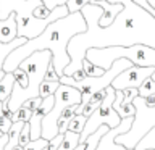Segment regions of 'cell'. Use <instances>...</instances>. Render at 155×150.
<instances>
[{
	"label": "cell",
	"instance_id": "cell-1",
	"mask_svg": "<svg viewBox=\"0 0 155 150\" xmlns=\"http://www.w3.org/2000/svg\"><path fill=\"white\" fill-rule=\"evenodd\" d=\"M108 3H121L123 8L108 26H99L102 8L87 3L79 11L86 19V31L74 34L66 45L70 63L63 74L71 76L82 68L86 50L104 47H129L136 44L155 48V18L133 0H107Z\"/></svg>",
	"mask_w": 155,
	"mask_h": 150
},
{
	"label": "cell",
	"instance_id": "cell-2",
	"mask_svg": "<svg viewBox=\"0 0 155 150\" xmlns=\"http://www.w3.org/2000/svg\"><path fill=\"white\" fill-rule=\"evenodd\" d=\"M86 19L81 11L68 13L66 16L52 21L44 31L34 39H28L24 44L16 47L5 58L2 70L5 73H12L15 68L19 66L26 57L39 50L52 52V66L58 76H63V70L70 63V55L66 52V45L74 34L86 31Z\"/></svg>",
	"mask_w": 155,
	"mask_h": 150
},
{
	"label": "cell",
	"instance_id": "cell-3",
	"mask_svg": "<svg viewBox=\"0 0 155 150\" xmlns=\"http://www.w3.org/2000/svg\"><path fill=\"white\" fill-rule=\"evenodd\" d=\"M41 0H0V19H5L10 13H15L18 37L34 39L52 21L68 15L66 5L55 7L47 18L34 16V8L41 5Z\"/></svg>",
	"mask_w": 155,
	"mask_h": 150
},
{
	"label": "cell",
	"instance_id": "cell-4",
	"mask_svg": "<svg viewBox=\"0 0 155 150\" xmlns=\"http://www.w3.org/2000/svg\"><path fill=\"white\" fill-rule=\"evenodd\" d=\"M84 58L94 65L108 70L116 58H126L136 66H155V48L136 44L129 47H104L86 50Z\"/></svg>",
	"mask_w": 155,
	"mask_h": 150
},
{
	"label": "cell",
	"instance_id": "cell-5",
	"mask_svg": "<svg viewBox=\"0 0 155 150\" xmlns=\"http://www.w3.org/2000/svg\"><path fill=\"white\" fill-rule=\"evenodd\" d=\"M76 103H81V92L76 87L60 82V86L53 92V106L41 121V137L45 140H50L53 135H57L58 134L57 123L61 111L66 106H71Z\"/></svg>",
	"mask_w": 155,
	"mask_h": 150
},
{
	"label": "cell",
	"instance_id": "cell-6",
	"mask_svg": "<svg viewBox=\"0 0 155 150\" xmlns=\"http://www.w3.org/2000/svg\"><path fill=\"white\" fill-rule=\"evenodd\" d=\"M131 103L134 105L136 113L133 118V124L131 128L123 134H118L115 137V142L123 145L126 150L134 148L136 144L140 140V137L147 132L149 129H152L155 126V105L147 106L142 97H134Z\"/></svg>",
	"mask_w": 155,
	"mask_h": 150
},
{
	"label": "cell",
	"instance_id": "cell-7",
	"mask_svg": "<svg viewBox=\"0 0 155 150\" xmlns=\"http://www.w3.org/2000/svg\"><path fill=\"white\" fill-rule=\"evenodd\" d=\"M113 100H115V89L111 86L105 87V97L102 99L99 106L91 113L89 118H87L86 124H84V129H82L81 134H79V142H84L87 135L91 132H94V131L102 124H107L110 129L116 128V126L120 124L121 118L113 108Z\"/></svg>",
	"mask_w": 155,
	"mask_h": 150
},
{
	"label": "cell",
	"instance_id": "cell-8",
	"mask_svg": "<svg viewBox=\"0 0 155 150\" xmlns=\"http://www.w3.org/2000/svg\"><path fill=\"white\" fill-rule=\"evenodd\" d=\"M155 70V66H136L131 65L129 68H126L120 73L118 76L111 81V87L115 90H124V89H137L142 82L150 77L152 71Z\"/></svg>",
	"mask_w": 155,
	"mask_h": 150
},
{
	"label": "cell",
	"instance_id": "cell-9",
	"mask_svg": "<svg viewBox=\"0 0 155 150\" xmlns=\"http://www.w3.org/2000/svg\"><path fill=\"white\" fill-rule=\"evenodd\" d=\"M133 118H134V116L121 118L120 124L116 126V128L108 129V132H107L104 137L100 139V142L97 144V147H95L94 150H126L123 145H120V144H116V142H115V137H116L118 134L126 132V131L131 128V124H133Z\"/></svg>",
	"mask_w": 155,
	"mask_h": 150
},
{
	"label": "cell",
	"instance_id": "cell-10",
	"mask_svg": "<svg viewBox=\"0 0 155 150\" xmlns=\"http://www.w3.org/2000/svg\"><path fill=\"white\" fill-rule=\"evenodd\" d=\"M89 3H94V5H99L102 8V15L99 18V26L105 28L115 19V16L121 11L123 5L121 3H108L107 0H91Z\"/></svg>",
	"mask_w": 155,
	"mask_h": 150
},
{
	"label": "cell",
	"instance_id": "cell-11",
	"mask_svg": "<svg viewBox=\"0 0 155 150\" xmlns=\"http://www.w3.org/2000/svg\"><path fill=\"white\" fill-rule=\"evenodd\" d=\"M16 37V19H15V13H10L5 19H0V42L7 44Z\"/></svg>",
	"mask_w": 155,
	"mask_h": 150
},
{
	"label": "cell",
	"instance_id": "cell-12",
	"mask_svg": "<svg viewBox=\"0 0 155 150\" xmlns=\"http://www.w3.org/2000/svg\"><path fill=\"white\" fill-rule=\"evenodd\" d=\"M13 84H15L13 73H5V76L0 79V102H7L10 99L12 90H13Z\"/></svg>",
	"mask_w": 155,
	"mask_h": 150
},
{
	"label": "cell",
	"instance_id": "cell-13",
	"mask_svg": "<svg viewBox=\"0 0 155 150\" xmlns=\"http://www.w3.org/2000/svg\"><path fill=\"white\" fill-rule=\"evenodd\" d=\"M26 41H28L26 37H16V39H13L12 42H7V44L0 42V70H2V66L5 63V58L8 57V53L12 50H15L16 47H19L21 44H24Z\"/></svg>",
	"mask_w": 155,
	"mask_h": 150
},
{
	"label": "cell",
	"instance_id": "cell-14",
	"mask_svg": "<svg viewBox=\"0 0 155 150\" xmlns=\"http://www.w3.org/2000/svg\"><path fill=\"white\" fill-rule=\"evenodd\" d=\"M78 144H79V132L65 131L63 132V140L57 150H74V147Z\"/></svg>",
	"mask_w": 155,
	"mask_h": 150
},
{
	"label": "cell",
	"instance_id": "cell-15",
	"mask_svg": "<svg viewBox=\"0 0 155 150\" xmlns=\"http://www.w3.org/2000/svg\"><path fill=\"white\" fill-rule=\"evenodd\" d=\"M145 148H155V126L140 137V140L134 147V150H145Z\"/></svg>",
	"mask_w": 155,
	"mask_h": 150
},
{
	"label": "cell",
	"instance_id": "cell-16",
	"mask_svg": "<svg viewBox=\"0 0 155 150\" xmlns=\"http://www.w3.org/2000/svg\"><path fill=\"white\" fill-rule=\"evenodd\" d=\"M60 86V81H45L44 79L39 86V97L44 99V97L53 95V92L57 90V87Z\"/></svg>",
	"mask_w": 155,
	"mask_h": 150
},
{
	"label": "cell",
	"instance_id": "cell-17",
	"mask_svg": "<svg viewBox=\"0 0 155 150\" xmlns=\"http://www.w3.org/2000/svg\"><path fill=\"white\" fill-rule=\"evenodd\" d=\"M82 70H84L86 76H89V77H97V76H102V74L105 73L104 68H100V66L94 65V63L87 61L86 58L82 60Z\"/></svg>",
	"mask_w": 155,
	"mask_h": 150
},
{
	"label": "cell",
	"instance_id": "cell-18",
	"mask_svg": "<svg viewBox=\"0 0 155 150\" xmlns=\"http://www.w3.org/2000/svg\"><path fill=\"white\" fill-rule=\"evenodd\" d=\"M87 118L84 115H74L73 116V119L70 121V124H68V129L66 131H73V132H79L84 129V124H86Z\"/></svg>",
	"mask_w": 155,
	"mask_h": 150
},
{
	"label": "cell",
	"instance_id": "cell-19",
	"mask_svg": "<svg viewBox=\"0 0 155 150\" xmlns=\"http://www.w3.org/2000/svg\"><path fill=\"white\" fill-rule=\"evenodd\" d=\"M150 94H155V81H152L150 77H147V79L137 87V95L144 99V97H147Z\"/></svg>",
	"mask_w": 155,
	"mask_h": 150
},
{
	"label": "cell",
	"instance_id": "cell-20",
	"mask_svg": "<svg viewBox=\"0 0 155 150\" xmlns=\"http://www.w3.org/2000/svg\"><path fill=\"white\" fill-rule=\"evenodd\" d=\"M31 115H32L31 110L24 108V106H19L18 110L13 111V115H12V118H10V119H12V123H13V121H29Z\"/></svg>",
	"mask_w": 155,
	"mask_h": 150
},
{
	"label": "cell",
	"instance_id": "cell-21",
	"mask_svg": "<svg viewBox=\"0 0 155 150\" xmlns=\"http://www.w3.org/2000/svg\"><path fill=\"white\" fill-rule=\"evenodd\" d=\"M47 142L48 140L45 139H42V137H39V139H34V140H29V142L24 145V150H44L47 147Z\"/></svg>",
	"mask_w": 155,
	"mask_h": 150
},
{
	"label": "cell",
	"instance_id": "cell-22",
	"mask_svg": "<svg viewBox=\"0 0 155 150\" xmlns=\"http://www.w3.org/2000/svg\"><path fill=\"white\" fill-rule=\"evenodd\" d=\"M89 2H91V0H68L65 5L68 8V13H78L82 7H84V5H87Z\"/></svg>",
	"mask_w": 155,
	"mask_h": 150
},
{
	"label": "cell",
	"instance_id": "cell-23",
	"mask_svg": "<svg viewBox=\"0 0 155 150\" xmlns=\"http://www.w3.org/2000/svg\"><path fill=\"white\" fill-rule=\"evenodd\" d=\"M29 140H31V132H29V123H24V126L21 128V132H19V137H18V145L24 147Z\"/></svg>",
	"mask_w": 155,
	"mask_h": 150
},
{
	"label": "cell",
	"instance_id": "cell-24",
	"mask_svg": "<svg viewBox=\"0 0 155 150\" xmlns=\"http://www.w3.org/2000/svg\"><path fill=\"white\" fill-rule=\"evenodd\" d=\"M41 102H42V99H41V97H31V99L24 100V103H23L21 106H24V108H28V110L34 111V110H36L39 105H41Z\"/></svg>",
	"mask_w": 155,
	"mask_h": 150
},
{
	"label": "cell",
	"instance_id": "cell-25",
	"mask_svg": "<svg viewBox=\"0 0 155 150\" xmlns=\"http://www.w3.org/2000/svg\"><path fill=\"white\" fill-rule=\"evenodd\" d=\"M61 140H63V134L58 132L57 135H53V137L47 142V148H48V150H57L58 147H60Z\"/></svg>",
	"mask_w": 155,
	"mask_h": 150
},
{
	"label": "cell",
	"instance_id": "cell-26",
	"mask_svg": "<svg viewBox=\"0 0 155 150\" xmlns=\"http://www.w3.org/2000/svg\"><path fill=\"white\" fill-rule=\"evenodd\" d=\"M48 15H50V10H48L44 3L37 5V7L34 8V16H37V18H47Z\"/></svg>",
	"mask_w": 155,
	"mask_h": 150
},
{
	"label": "cell",
	"instance_id": "cell-27",
	"mask_svg": "<svg viewBox=\"0 0 155 150\" xmlns=\"http://www.w3.org/2000/svg\"><path fill=\"white\" fill-rule=\"evenodd\" d=\"M10 128H12V119L7 118L5 115H2L0 116V131H2L3 134H7L10 131Z\"/></svg>",
	"mask_w": 155,
	"mask_h": 150
},
{
	"label": "cell",
	"instance_id": "cell-28",
	"mask_svg": "<svg viewBox=\"0 0 155 150\" xmlns=\"http://www.w3.org/2000/svg\"><path fill=\"white\" fill-rule=\"evenodd\" d=\"M44 79L45 81H58L60 79V76L55 73V70H53V66H52V63L47 66V71H45V76H44Z\"/></svg>",
	"mask_w": 155,
	"mask_h": 150
},
{
	"label": "cell",
	"instance_id": "cell-29",
	"mask_svg": "<svg viewBox=\"0 0 155 150\" xmlns=\"http://www.w3.org/2000/svg\"><path fill=\"white\" fill-rule=\"evenodd\" d=\"M41 2H42L44 5H45V7H47L48 10H50V11H52V10L55 8V7H60V5H65V3L68 2V0H41Z\"/></svg>",
	"mask_w": 155,
	"mask_h": 150
},
{
	"label": "cell",
	"instance_id": "cell-30",
	"mask_svg": "<svg viewBox=\"0 0 155 150\" xmlns=\"http://www.w3.org/2000/svg\"><path fill=\"white\" fill-rule=\"evenodd\" d=\"M71 77H73L74 81H81V79H84V77H86V73H84V70L81 68V70H78V71H74V73H73V74H71Z\"/></svg>",
	"mask_w": 155,
	"mask_h": 150
},
{
	"label": "cell",
	"instance_id": "cell-31",
	"mask_svg": "<svg viewBox=\"0 0 155 150\" xmlns=\"http://www.w3.org/2000/svg\"><path fill=\"white\" fill-rule=\"evenodd\" d=\"M144 102H145L147 106H153L155 105V94H150L147 97H144Z\"/></svg>",
	"mask_w": 155,
	"mask_h": 150
},
{
	"label": "cell",
	"instance_id": "cell-32",
	"mask_svg": "<svg viewBox=\"0 0 155 150\" xmlns=\"http://www.w3.org/2000/svg\"><path fill=\"white\" fill-rule=\"evenodd\" d=\"M7 142H8V134H2L0 135V150H5Z\"/></svg>",
	"mask_w": 155,
	"mask_h": 150
},
{
	"label": "cell",
	"instance_id": "cell-33",
	"mask_svg": "<svg viewBox=\"0 0 155 150\" xmlns=\"http://www.w3.org/2000/svg\"><path fill=\"white\" fill-rule=\"evenodd\" d=\"M12 150H24V148H23V147H21V145H16V147H13V148H12Z\"/></svg>",
	"mask_w": 155,
	"mask_h": 150
},
{
	"label": "cell",
	"instance_id": "cell-34",
	"mask_svg": "<svg viewBox=\"0 0 155 150\" xmlns=\"http://www.w3.org/2000/svg\"><path fill=\"white\" fill-rule=\"evenodd\" d=\"M150 79H152V81H155V70L152 71V74H150Z\"/></svg>",
	"mask_w": 155,
	"mask_h": 150
},
{
	"label": "cell",
	"instance_id": "cell-35",
	"mask_svg": "<svg viewBox=\"0 0 155 150\" xmlns=\"http://www.w3.org/2000/svg\"><path fill=\"white\" fill-rule=\"evenodd\" d=\"M3 76H5V71H3V70H0V79H2Z\"/></svg>",
	"mask_w": 155,
	"mask_h": 150
}]
</instances>
